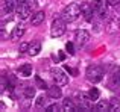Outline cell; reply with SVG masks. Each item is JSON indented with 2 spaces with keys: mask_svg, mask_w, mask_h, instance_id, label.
<instances>
[{
  "mask_svg": "<svg viewBox=\"0 0 120 112\" xmlns=\"http://www.w3.org/2000/svg\"><path fill=\"white\" fill-rule=\"evenodd\" d=\"M81 14H82L81 6L78 5V3H70V5H67L64 8V11H62V18H64L67 23H73V21H76L78 18H79Z\"/></svg>",
  "mask_w": 120,
  "mask_h": 112,
  "instance_id": "6da1fadb",
  "label": "cell"
},
{
  "mask_svg": "<svg viewBox=\"0 0 120 112\" xmlns=\"http://www.w3.org/2000/svg\"><path fill=\"white\" fill-rule=\"evenodd\" d=\"M65 23L67 21L64 20V18H55L52 23V27H50V35L53 36V38H59V36H62L65 33Z\"/></svg>",
  "mask_w": 120,
  "mask_h": 112,
  "instance_id": "7a4b0ae2",
  "label": "cell"
},
{
  "mask_svg": "<svg viewBox=\"0 0 120 112\" xmlns=\"http://www.w3.org/2000/svg\"><path fill=\"white\" fill-rule=\"evenodd\" d=\"M85 74H87V79L90 80L91 83H97L102 80L103 77V71L100 67H97V65H90V67L87 68V71H85Z\"/></svg>",
  "mask_w": 120,
  "mask_h": 112,
  "instance_id": "3957f363",
  "label": "cell"
},
{
  "mask_svg": "<svg viewBox=\"0 0 120 112\" xmlns=\"http://www.w3.org/2000/svg\"><path fill=\"white\" fill-rule=\"evenodd\" d=\"M52 77H53V80H55V85H58V86H64V85L68 83L67 74L62 70H59V68H53L52 70Z\"/></svg>",
  "mask_w": 120,
  "mask_h": 112,
  "instance_id": "277c9868",
  "label": "cell"
},
{
  "mask_svg": "<svg viewBox=\"0 0 120 112\" xmlns=\"http://www.w3.org/2000/svg\"><path fill=\"white\" fill-rule=\"evenodd\" d=\"M106 5H108L106 0H93V2H91V6H93L94 12L102 18L106 15Z\"/></svg>",
  "mask_w": 120,
  "mask_h": 112,
  "instance_id": "5b68a950",
  "label": "cell"
},
{
  "mask_svg": "<svg viewBox=\"0 0 120 112\" xmlns=\"http://www.w3.org/2000/svg\"><path fill=\"white\" fill-rule=\"evenodd\" d=\"M15 11H17V15L21 18V20H26V18H29V15H30V8L26 5V3H18Z\"/></svg>",
  "mask_w": 120,
  "mask_h": 112,
  "instance_id": "8992f818",
  "label": "cell"
},
{
  "mask_svg": "<svg viewBox=\"0 0 120 112\" xmlns=\"http://www.w3.org/2000/svg\"><path fill=\"white\" fill-rule=\"evenodd\" d=\"M79 109L81 111H91L93 109V100L87 95H81L79 98Z\"/></svg>",
  "mask_w": 120,
  "mask_h": 112,
  "instance_id": "52a82bcc",
  "label": "cell"
},
{
  "mask_svg": "<svg viewBox=\"0 0 120 112\" xmlns=\"http://www.w3.org/2000/svg\"><path fill=\"white\" fill-rule=\"evenodd\" d=\"M81 9H82V14H84L85 20H87V21H91V20H93V14H94L93 6L84 3V5H81Z\"/></svg>",
  "mask_w": 120,
  "mask_h": 112,
  "instance_id": "ba28073f",
  "label": "cell"
},
{
  "mask_svg": "<svg viewBox=\"0 0 120 112\" xmlns=\"http://www.w3.org/2000/svg\"><path fill=\"white\" fill-rule=\"evenodd\" d=\"M88 39H90V33L87 30H78L76 32V42L79 46H84L85 42H88Z\"/></svg>",
  "mask_w": 120,
  "mask_h": 112,
  "instance_id": "9c48e42d",
  "label": "cell"
},
{
  "mask_svg": "<svg viewBox=\"0 0 120 112\" xmlns=\"http://www.w3.org/2000/svg\"><path fill=\"white\" fill-rule=\"evenodd\" d=\"M61 95H62V92H61V88H59L58 85L47 88V97L49 98H59Z\"/></svg>",
  "mask_w": 120,
  "mask_h": 112,
  "instance_id": "30bf717a",
  "label": "cell"
},
{
  "mask_svg": "<svg viewBox=\"0 0 120 112\" xmlns=\"http://www.w3.org/2000/svg\"><path fill=\"white\" fill-rule=\"evenodd\" d=\"M78 109H79V108H78L70 98H65V100L62 102V111H65V112H76Z\"/></svg>",
  "mask_w": 120,
  "mask_h": 112,
  "instance_id": "8fae6325",
  "label": "cell"
},
{
  "mask_svg": "<svg viewBox=\"0 0 120 112\" xmlns=\"http://www.w3.org/2000/svg\"><path fill=\"white\" fill-rule=\"evenodd\" d=\"M23 35H24V27L21 26V24H18V26H15L14 30L11 32V39H18Z\"/></svg>",
  "mask_w": 120,
  "mask_h": 112,
  "instance_id": "7c38bea8",
  "label": "cell"
},
{
  "mask_svg": "<svg viewBox=\"0 0 120 112\" xmlns=\"http://www.w3.org/2000/svg\"><path fill=\"white\" fill-rule=\"evenodd\" d=\"M18 74H20V76H23V77H29L30 74H32V65H30V64L21 65V67L18 68Z\"/></svg>",
  "mask_w": 120,
  "mask_h": 112,
  "instance_id": "4fadbf2b",
  "label": "cell"
},
{
  "mask_svg": "<svg viewBox=\"0 0 120 112\" xmlns=\"http://www.w3.org/2000/svg\"><path fill=\"white\" fill-rule=\"evenodd\" d=\"M15 3H17V0H5V3H3V14H11L12 11L15 9Z\"/></svg>",
  "mask_w": 120,
  "mask_h": 112,
  "instance_id": "5bb4252c",
  "label": "cell"
},
{
  "mask_svg": "<svg viewBox=\"0 0 120 112\" xmlns=\"http://www.w3.org/2000/svg\"><path fill=\"white\" fill-rule=\"evenodd\" d=\"M43 21H44V12L43 11H38L32 15V26H40Z\"/></svg>",
  "mask_w": 120,
  "mask_h": 112,
  "instance_id": "9a60e30c",
  "label": "cell"
},
{
  "mask_svg": "<svg viewBox=\"0 0 120 112\" xmlns=\"http://www.w3.org/2000/svg\"><path fill=\"white\" fill-rule=\"evenodd\" d=\"M40 50H41V44L38 41H34L32 44H29V50H27V53H29L30 56H37L40 53Z\"/></svg>",
  "mask_w": 120,
  "mask_h": 112,
  "instance_id": "2e32d148",
  "label": "cell"
},
{
  "mask_svg": "<svg viewBox=\"0 0 120 112\" xmlns=\"http://www.w3.org/2000/svg\"><path fill=\"white\" fill-rule=\"evenodd\" d=\"M97 112H105V111H109V102H106V100H100V102H97V105H96V108H94Z\"/></svg>",
  "mask_w": 120,
  "mask_h": 112,
  "instance_id": "e0dca14e",
  "label": "cell"
},
{
  "mask_svg": "<svg viewBox=\"0 0 120 112\" xmlns=\"http://www.w3.org/2000/svg\"><path fill=\"white\" fill-rule=\"evenodd\" d=\"M111 83H112V86H116V88H120V67L114 71V74H112Z\"/></svg>",
  "mask_w": 120,
  "mask_h": 112,
  "instance_id": "ac0fdd59",
  "label": "cell"
},
{
  "mask_svg": "<svg viewBox=\"0 0 120 112\" xmlns=\"http://www.w3.org/2000/svg\"><path fill=\"white\" fill-rule=\"evenodd\" d=\"M35 95V88L32 85H26L24 86V97H30L32 98Z\"/></svg>",
  "mask_w": 120,
  "mask_h": 112,
  "instance_id": "d6986e66",
  "label": "cell"
},
{
  "mask_svg": "<svg viewBox=\"0 0 120 112\" xmlns=\"http://www.w3.org/2000/svg\"><path fill=\"white\" fill-rule=\"evenodd\" d=\"M109 112H120V102L119 100H112L109 103Z\"/></svg>",
  "mask_w": 120,
  "mask_h": 112,
  "instance_id": "ffe728a7",
  "label": "cell"
},
{
  "mask_svg": "<svg viewBox=\"0 0 120 112\" xmlns=\"http://www.w3.org/2000/svg\"><path fill=\"white\" fill-rule=\"evenodd\" d=\"M88 97H90L93 102H96L97 98H99V89L97 88H91L90 91H88Z\"/></svg>",
  "mask_w": 120,
  "mask_h": 112,
  "instance_id": "44dd1931",
  "label": "cell"
},
{
  "mask_svg": "<svg viewBox=\"0 0 120 112\" xmlns=\"http://www.w3.org/2000/svg\"><path fill=\"white\" fill-rule=\"evenodd\" d=\"M46 102H47V98L44 97V95H40V97H37V100H35V106L37 108H43V106H46Z\"/></svg>",
  "mask_w": 120,
  "mask_h": 112,
  "instance_id": "7402d4cb",
  "label": "cell"
},
{
  "mask_svg": "<svg viewBox=\"0 0 120 112\" xmlns=\"http://www.w3.org/2000/svg\"><path fill=\"white\" fill-rule=\"evenodd\" d=\"M35 83H37V86L41 89H47V85H46V82H44L43 79H41L40 76H35Z\"/></svg>",
  "mask_w": 120,
  "mask_h": 112,
  "instance_id": "603a6c76",
  "label": "cell"
},
{
  "mask_svg": "<svg viewBox=\"0 0 120 112\" xmlns=\"http://www.w3.org/2000/svg\"><path fill=\"white\" fill-rule=\"evenodd\" d=\"M6 86H9V82L6 80V76L3 74V76H2V83H0V91H2V92H5Z\"/></svg>",
  "mask_w": 120,
  "mask_h": 112,
  "instance_id": "cb8c5ba5",
  "label": "cell"
},
{
  "mask_svg": "<svg viewBox=\"0 0 120 112\" xmlns=\"http://www.w3.org/2000/svg\"><path fill=\"white\" fill-rule=\"evenodd\" d=\"M47 112H59L61 111V108H59V105L58 103H53V105H50V106H47Z\"/></svg>",
  "mask_w": 120,
  "mask_h": 112,
  "instance_id": "d4e9b609",
  "label": "cell"
},
{
  "mask_svg": "<svg viewBox=\"0 0 120 112\" xmlns=\"http://www.w3.org/2000/svg\"><path fill=\"white\" fill-rule=\"evenodd\" d=\"M18 50H20V53H24V52H27V50H29V44H27V42H21L20 47H18Z\"/></svg>",
  "mask_w": 120,
  "mask_h": 112,
  "instance_id": "484cf974",
  "label": "cell"
},
{
  "mask_svg": "<svg viewBox=\"0 0 120 112\" xmlns=\"http://www.w3.org/2000/svg\"><path fill=\"white\" fill-rule=\"evenodd\" d=\"M30 100H32L30 97H26V100L21 103V108H23V109H29V106H30Z\"/></svg>",
  "mask_w": 120,
  "mask_h": 112,
  "instance_id": "4316f807",
  "label": "cell"
},
{
  "mask_svg": "<svg viewBox=\"0 0 120 112\" xmlns=\"http://www.w3.org/2000/svg\"><path fill=\"white\" fill-rule=\"evenodd\" d=\"M65 49H67V52H68L70 55H75V46H73V42H67Z\"/></svg>",
  "mask_w": 120,
  "mask_h": 112,
  "instance_id": "83f0119b",
  "label": "cell"
},
{
  "mask_svg": "<svg viewBox=\"0 0 120 112\" xmlns=\"http://www.w3.org/2000/svg\"><path fill=\"white\" fill-rule=\"evenodd\" d=\"M106 2H108V5H109V6H117L120 0H106Z\"/></svg>",
  "mask_w": 120,
  "mask_h": 112,
  "instance_id": "f1b7e54d",
  "label": "cell"
},
{
  "mask_svg": "<svg viewBox=\"0 0 120 112\" xmlns=\"http://www.w3.org/2000/svg\"><path fill=\"white\" fill-rule=\"evenodd\" d=\"M2 39H6V32H5V24H2Z\"/></svg>",
  "mask_w": 120,
  "mask_h": 112,
  "instance_id": "f546056e",
  "label": "cell"
},
{
  "mask_svg": "<svg viewBox=\"0 0 120 112\" xmlns=\"http://www.w3.org/2000/svg\"><path fill=\"white\" fill-rule=\"evenodd\" d=\"M0 109H2V111H6V105L5 103H0Z\"/></svg>",
  "mask_w": 120,
  "mask_h": 112,
  "instance_id": "4dcf8cb0",
  "label": "cell"
},
{
  "mask_svg": "<svg viewBox=\"0 0 120 112\" xmlns=\"http://www.w3.org/2000/svg\"><path fill=\"white\" fill-rule=\"evenodd\" d=\"M29 0H17V3H27Z\"/></svg>",
  "mask_w": 120,
  "mask_h": 112,
  "instance_id": "1f68e13d",
  "label": "cell"
}]
</instances>
